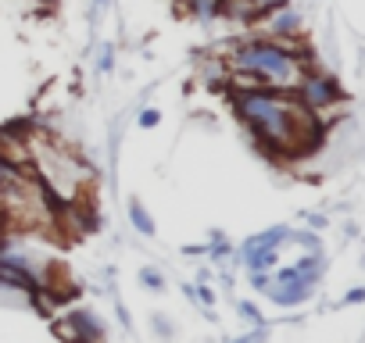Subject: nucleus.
I'll return each instance as SVG.
<instances>
[{"label":"nucleus","instance_id":"obj_1","mask_svg":"<svg viewBox=\"0 0 365 343\" xmlns=\"http://www.w3.org/2000/svg\"><path fill=\"white\" fill-rule=\"evenodd\" d=\"M230 97H233L237 118L251 129L255 143L265 154L279 157V161L312 154L326 136V125L319 122V111L304 107L294 90L244 83V86H233Z\"/></svg>","mask_w":365,"mask_h":343},{"label":"nucleus","instance_id":"obj_2","mask_svg":"<svg viewBox=\"0 0 365 343\" xmlns=\"http://www.w3.org/2000/svg\"><path fill=\"white\" fill-rule=\"evenodd\" d=\"M230 65L240 75L237 86L255 83V86H276V90H294L308 68L304 54L279 40H244L233 47Z\"/></svg>","mask_w":365,"mask_h":343},{"label":"nucleus","instance_id":"obj_3","mask_svg":"<svg viewBox=\"0 0 365 343\" xmlns=\"http://www.w3.org/2000/svg\"><path fill=\"white\" fill-rule=\"evenodd\" d=\"M294 93H297L301 104L312 107V111H326V107H333V104H340V100L347 97L344 86H340L333 75H319V72H312V68H304V75H301V83L294 86Z\"/></svg>","mask_w":365,"mask_h":343},{"label":"nucleus","instance_id":"obj_4","mask_svg":"<svg viewBox=\"0 0 365 343\" xmlns=\"http://www.w3.org/2000/svg\"><path fill=\"white\" fill-rule=\"evenodd\" d=\"M0 286L26 290L29 297H40V293H43V286H40V279L29 272V265H26L19 254H4V250H0Z\"/></svg>","mask_w":365,"mask_h":343},{"label":"nucleus","instance_id":"obj_5","mask_svg":"<svg viewBox=\"0 0 365 343\" xmlns=\"http://www.w3.org/2000/svg\"><path fill=\"white\" fill-rule=\"evenodd\" d=\"M265 293H269L272 304H279V307H297V304L312 300V293H315V279H308V275H290V279L269 283Z\"/></svg>","mask_w":365,"mask_h":343},{"label":"nucleus","instance_id":"obj_6","mask_svg":"<svg viewBox=\"0 0 365 343\" xmlns=\"http://www.w3.org/2000/svg\"><path fill=\"white\" fill-rule=\"evenodd\" d=\"M65 332L68 336H76V339H104V322L93 315V311H86V307H76V311H68V318H65Z\"/></svg>","mask_w":365,"mask_h":343},{"label":"nucleus","instance_id":"obj_7","mask_svg":"<svg viewBox=\"0 0 365 343\" xmlns=\"http://www.w3.org/2000/svg\"><path fill=\"white\" fill-rule=\"evenodd\" d=\"M182 8H187L190 19L208 26V22H215V19H222L230 11V0H182Z\"/></svg>","mask_w":365,"mask_h":343},{"label":"nucleus","instance_id":"obj_8","mask_svg":"<svg viewBox=\"0 0 365 343\" xmlns=\"http://www.w3.org/2000/svg\"><path fill=\"white\" fill-rule=\"evenodd\" d=\"M272 11H276V15H272L269 33H276L279 40H294V36L301 33V15H297V11H290V4H276Z\"/></svg>","mask_w":365,"mask_h":343},{"label":"nucleus","instance_id":"obj_9","mask_svg":"<svg viewBox=\"0 0 365 343\" xmlns=\"http://www.w3.org/2000/svg\"><path fill=\"white\" fill-rule=\"evenodd\" d=\"M287 240H290V229L287 226H272V229H265L258 236H247L240 250H251V247H283Z\"/></svg>","mask_w":365,"mask_h":343},{"label":"nucleus","instance_id":"obj_10","mask_svg":"<svg viewBox=\"0 0 365 343\" xmlns=\"http://www.w3.org/2000/svg\"><path fill=\"white\" fill-rule=\"evenodd\" d=\"M125 211H129V222H133V229H136L140 236H154V218H150V211H147L136 197L129 201V208H125Z\"/></svg>","mask_w":365,"mask_h":343},{"label":"nucleus","instance_id":"obj_11","mask_svg":"<svg viewBox=\"0 0 365 343\" xmlns=\"http://www.w3.org/2000/svg\"><path fill=\"white\" fill-rule=\"evenodd\" d=\"M182 290H187V297H190V300H201L205 307H212V304H215V290H212L205 279H201L197 286H182Z\"/></svg>","mask_w":365,"mask_h":343},{"label":"nucleus","instance_id":"obj_12","mask_svg":"<svg viewBox=\"0 0 365 343\" xmlns=\"http://www.w3.org/2000/svg\"><path fill=\"white\" fill-rule=\"evenodd\" d=\"M97 72L101 75H111L115 72V43H101V54H97Z\"/></svg>","mask_w":365,"mask_h":343},{"label":"nucleus","instance_id":"obj_13","mask_svg":"<svg viewBox=\"0 0 365 343\" xmlns=\"http://www.w3.org/2000/svg\"><path fill=\"white\" fill-rule=\"evenodd\" d=\"M140 283H143L150 293H161V290H165V275H161L158 268H150V265H147V268H140Z\"/></svg>","mask_w":365,"mask_h":343},{"label":"nucleus","instance_id":"obj_14","mask_svg":"<svg viewBox=\"0 0 365 343\" xmlns=\"http://www.w3.org/2000/svg\"><path fill=\"white\" fill-rule=\"evenodd\" d=\"M240 315L251 322V325H258V329H265V318H262V311L251 304V300H240Z\"/></svg>","mask_w":365,"mask_h":343},{"label":"nucleus","instance_id":"obj_15","mask_svg":"<svg viewBox=\"0 0 365 343\" xmlns=\"http://www.w3.org/2000/svg\"><path fill=\"white\" fill-rule=\"evenodd\" d=\"M136 122H140V129H154V125L161 122V111H158V107H143V111L136 115Z\"/></svg>","mask_w":365,"mask_h":343},{"label":"nucleus","instance_id":"obj_16","mask_svg":"<svg viewBox=\"0 0 365 343\" xmlns=\"http://www.w3.org/2000/svg\"><path fill=\"white\" fill-rule=\"evenodd\" d=\"M290 240H297V243L308 247V250H319V240H315L312 233H294V229H290Z\"/></svg>","mask_w":365,"mask_h":343},{"label":"nucleus","instance_id":"obj_17","mask_svg":"<svg viewBox=\"0 0 365 343\" xmlns=\"http://www.w3.org/2000/svg\"><path fill=\"white\" fill-rule=\"evenodd\" d=\"M269 283H272V275H269V272H251V286H255V290H265Z\"/></svg>","mask_w":365,"mask_h":343},{"label":"nucleus","instance_id":"obj_18","mask_svg":"<svg viewBox=\"0 0 365 343\" xmlns=\"http://www.w3.org/2000/svg\"><path fill=\"white\" fill-rule=\"evenodd\" d=\"M361 300H365V286H351L344 297V304H361Z\"/></svg>","mask_w":365,"mask_h":343},{"label":"nucleus","instance_id":"obj_19","mask_svg":"<svg viewBox=\"0 0 365 343\" xmlns=\"http://www.w3.org/2000/svg\"><path fill=\"white\" fill-rule=\"evenodd\" d=\"M150 325H154V332H158V336H172V325L165 322V315H154V322H150Z\"/></svg>","mask_w":365,"mask_h":343},{"label":"nucleus","instance_id":"obj_20","mask_svg":"<svg viewBox=\"0 0 365 343\" xmlns=\"http://www.w3.org/2000/svg\"><path fill=\"white\" fill-rule=\"evenodd\" d=\"M251 4H258V8H265V11H272L276 4H287V0H251Z\"/></svg>","mask_w":365,"mask_h":343},{"label":"nucleus","instance_id":"obj_21","mask_svg":"<svg viewBox=\"0 0 365 343\" xmlns=\"http://www.w3.org/2000/svg\"><path fill=\"white\" fill-rule=\"evenodd\" d=\"M104 8H111V0H93V15H101Z\"/></svg>","mask_w":365,"mask_h":343}]
</instances>
